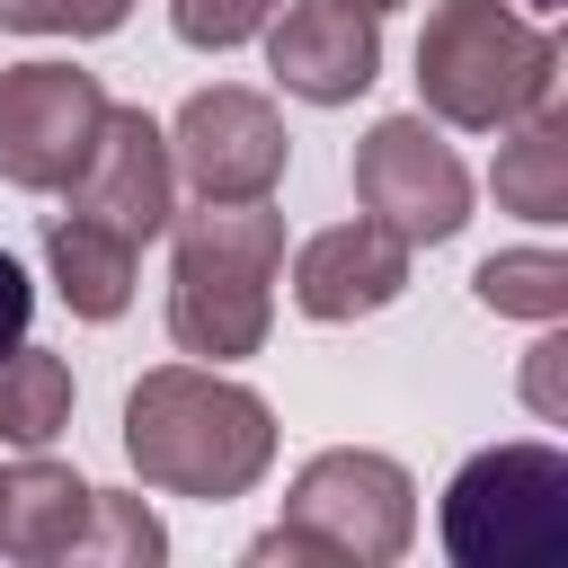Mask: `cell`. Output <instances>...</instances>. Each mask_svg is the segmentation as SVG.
<instances>
[{"instance_id":"9c48e42d","label":"cell","mask_w":568,"mask_h":568,"mask_svg":"<svg viewBox=\"0 0 568 568\" xmlns=\"http://www.w3.org/2000/svg\"><path fill=\"white\" fill-rule=\"evenodd\" d=\"M71 213L106 222L115 240H160L169 213H178V169H169V133L142 115V106H106L80 178H71Z\"/></svg>"},{"instance_id":"52a82bcc","label":"cell","mask_w":568,"mask_h":568,"mask_svg":"<svg viewBox=\"0 0 568 568\" xmlns=\"http://www.w3.org/2000/svg\"><path fill=\"white\" fill-rule=\"evenodd\" d=\"M106 124V89L80 62H18L0 71V178L27 195H62Z\"/></svg>"},{"instance_id":"7a4b0ae2","label":"cell","mask_w":568,"mask_h":568,"mask_svg":"<svg viewBox=\"0 0 568 568\" xmlns=\"http://www.w3.org/2000/svg\"><path fill=\"white\" fill-rule=\"evenodd\" d=\"M275 266H284V213H266V195L186 213L169 257V337L204 364L257 355L275 320Z\"/></svg>"},{"instance_id":"ffe728a7","label":"cell","mask_w":568,"mask_h":568,"mask_svg":"<svg viewBox=\"0 0 568 568\" xmlns=\"http://www.w3.org/2000/svg\"><path fill=\"white\" fill-rule=\"evenodd\" d=\"M524 399H532V417L568 426V337H559V328L524 355Z\"/></svg>"},{"instance_id":"e0dca14e","label":"cell","mask_w":568,"mask_h":568,"mask_svg":"<svg viewBox=\"0 0 568 568\" xmlns=\"http://www.w3.org/2000/svg\"><path fill=\"white\" fill-rule=\"evenodd\" d=\"M71 559L151 568V559H169V532H160V515H151L142 497H115V488H98V497H89V524H80V541H71Z\"/></svg>"},{"instance_id":"6da1fadb","label":"cell","mask_w":568,"mask_h":568,"mask_svg":"<svg viewBox=\"0 0 568 568\" xmlns=\"http://www.w3.org/2000/svg\"><path fill=\"white\" fill-rule=\"evenodd\" d=\"M124 453L142 470V488L169 497H248L275 462V408L204 364H160L133 382L124 399Z\"/></svg>"},{"instance_id":"7402d4cb","label":"cell","mask_w":568,"mask_h":568,"mask_svg":"<svg viewBox=\"0 0 568 568\" xmlns=\"http://www.w3.org/2000/svg\"><path fill=\"white\" fill-rule=\"evenodd\" d=\"M346 9H364V18H390V9H399V0H346Z\"/></svg>"},{"instance_id":"d6986e66","label":"cell","mask_w":568,"mask_h":568,"mask_svg":"<svg viewBox=\"0 0 568 568\" xmlns=\"http://www.w3.org/2000/svg\"><path fill=\"white\" fill-rule=\"evenodd\" d=\"M124 9L133 0H0V27H18V36H106V27H124Z\"/></svg>"},{"instance_id":"8fae6325","label":"cell","mask_w":568,"mask_h":568,"mask_svg":"<svg viewBox=\"0 0 568 568\" xmlns=\"http://www.w3.org/2000/svg\"><path fill=\"white\" fill-rule=\"evenodd\" d=\"M399 293H408V240L382 231L373 213L293 248V302L311 320H364V311H390Z\"/></svg>"},{"instance_id":"7c38bea8","label":"cell","mask_w":568,"mask_h":568,"mask_svg":"<svg viewBox=\"0 0 568 568\" xmlns=\"http://www.w3.org/2000/svg\"><path fill=\"white\" fill-rule=\"evenodd\" d=\"M89 497L98 488L62 462H0V559H71Z\"/></svg>"},{"instance_id":"277c9868","label":"cell","mask_w":568,"mask_h":568,"mask_svg":"<svg viewBox=\"0 0 568 568\" xmlns=\"http://www.w3.org/2000/svg\"><path fill=\"white\" fill-rule=\"evenodd\" d=\"M417 532V488L390 453H311L284 488V524L248 541V559H320V568H390Z\"/></svg>"},{"instance_id":"603a6c76","label":"cell","mask_w":568,"mask_h":568,"mask_svg":"<svg viewBox=\"0 0 568 568\" xmlns=\"http://www.w3.org/2000/svg\"><path fill=\"white\" fill-rule=\"evenodd\" d=\"M532 9H550V0H532Z\"/></svg>"},{"instance_id":"3957f363","label":"cell","mask_w":568,"mask_h":568,"mask_svg":"<svg viewBox=\"0 0 568 568\" xmlns=\"http://www.w3.org/2000/svg\"><path fill=\"white\" fill-rule=\"evenodd\" d=\"M417 98L462 133H497L559 98V44L506 0H435L417 36Z\"/></svg>"},{"instance_id":"9a60e30c","label":"cell","mask_w":568,"mask_h":568,"mask_svg":"<svg viewBox=\"0 0 568 568\" xmlns=\"http://www.w3.org/2000/svg\"><path fill=\"white\" fill-rule=\"evenodd\" d=\"M62 426H71V364L18 337V346L0 355V444L36 453V444H53Z\"/></svg>"},{"instance_id":"8992f818","label":"cell","mask_w":568,"mask_h":568,"mask_svg":"<svg viewBox=\"0 0 568 568\" xmlns=\"http://www.w3.org/2000/svg\"><path fill=\"white\" fill-rule=\"evenodd\" d=\"M355 204L399 231L408 248H435L470 222V169L453 160V142L426 115H382L355 142Z\"/></svg>"},{"instance_id":"30bf717a","label":"cell","mask_w":568,"mask_h":568,"mask_svg":"<svg viewBox=\"0 0 568 568\" xmlns=\"http://www.w3.org/2000/svg\"><path fill=\"white\" fill-rule=\"evenodd\" d=\"M266 71L293 98H311V106H346L382 71V18H364L346 0H293V9L275 0V18H266Z\"/></svg>"},{"instance_id":"ac0fdd59","label":"cell","mask_w":568,"mask_h":568,"mask_svg":"<svg viewBox=\"0 0 568 568\" xmlns=\"http://www.w3.org/2000/svg\"><path fill=\"white\" fill-rule=\"evenodd\" d=\"M266 18H275V0H169V27H178L186 44H204V53L248 44Z\"/></svg>"},{"instance_id":"4fadbf2b","label":"cell","mask_w":568,"mask_h":568,"mask_svg":"<svg viewBox=\"0 0 568 568\" xmlns=\"http://www.w3.org/2000/svg\"><path fill=\"white\" fill-rule=\"evenodd\" d=\"M497 133H506L497 169H488L497 204L524 222H568V115H559V98H541L532 115H515Z\"/></svg>"},{"instance_id":"5bb4252c","label":"cell","mask_w":568,"mask_h":568,"mask_svg":"<svg viewBox=\"0 0 568 568\" xmlns=\"http://www.w3.org/2000/svg\"><path fill=\"white\" fill-rule=\"evenodd\" d=\"M133 240H115L106 222H89V213H53V231H44V266H53V293L80 311V320H115L124 302H133Z\"/></svg>"},{"instance_id":"ba28073f","label":"cell","mask_w":568,"mask_h":568,"mask_svg":"<svg viewBox=\"0 0 568 568\" xmlns=\"http://www.w3.org/2000/svg\"><path fill=\"white\" fill-rule=\"evenodd\" d=\"M284 115L257 89H195L169 124V169L204 195V204H257L284 178Z\"/></svg>"},{"instance_id":"2e32d148","label":"cell","mask_w":568,"mask_h":568,"mask_svg":"<svg viewBox=\"0 0 568 568\" xmlns=\"http://www.w3.org/2000/svg\"><path fill=\"white\" fill-rule=\"evenodd\" d=\"M470 293L506 320H559L568 311V257L559 248H506L470 275Z\"/></svg>"},{"instance_id":"5b68a950","label":"cell","mask_w":568,"mask_h":568,"mask_svg":"<svg viewBox=\"0 0 568 568\" xmlns=\"http://www.w3.org/2000/svg\"><path fill=\"white\" fill-rule=\"evenodd\" d=\"M444 550L462 568H559L568 559V453L488 444L444 488Z\"/></svg>"},{"instance_id":"44dd1931","label":"cell","mask_w":568,"mask_h":568,"mask_svg":"<svg viewBox=\"0 0 568 568\" xmlns=\"http://www.w3.org/2000/svg\"><path fill=\"white\" fill-rule=\"evenodd\" d=\"M27 320H36V284H27V266L0 248V355L27 337Z\"/></svg>"}]
</instances>
